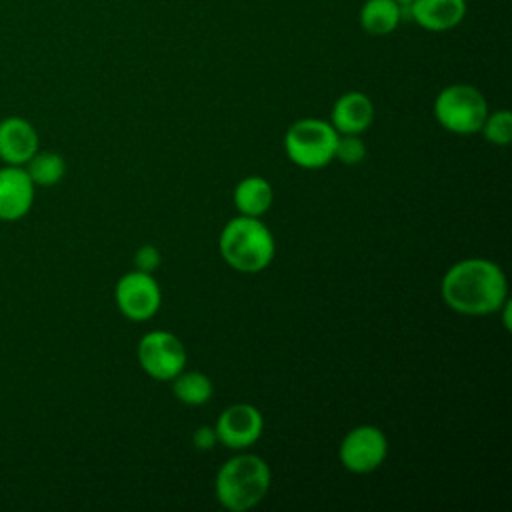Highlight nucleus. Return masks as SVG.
<instances>
[{"label":"nucleus","mask_w":512,"mask_h":512,"mask_svg":"<svg viewBox=\"0 0 512 512\" xmlns=\"http://www.w3.org/2000/svg\"><path fill=\"white\" fill-rule=\"evenodd\" d=\"M336 140L338 132L330 122L320 118H302L288 128L284 136V150L296 166L318 170L334 160Z\"/></svg>","instance_id":"5"},{"label":"nucleus","mask_w":512,"mask_h":512,"mask_svg":"<svg viewBox=\"0 0 512 512\" xmlns=\"http://www.w3.org/2000/svg\"><path fill=\"white\" fill-rule=\"evenodd\" d=\"M174 396L186 406H202L212 398V380L198 370H182L172 380Z\"/></svg>","instance_id":"16"},{"label":"nucleus","mask_w":512,"mask_h":512,"mask_svg":"<svg viewBox=\"0 0 512 512\" xmlns=\"http://www.w3.org/2000/svg\"><path fill=\"white\" fill-rule=\"evenodd\" d=\"M218 444L232 450H242L260 440L264 430L262 412L248 402H238L220 412L214 424Z\"/></svg>","instance_id":"9"},{"label":"nucleus","mask_w":512,"mask_h":512,"mask_svg":"<svg viewBox=\"0 0 512 512\" xmlns=\"http://www.w3.org/2000/svg\"><path fill=\"white\" fill-rule=\"evenodd\" d=\"M396 2H400V4H402V6H406V4H408V2H410V0H396Z\"/></svg>","instance_id":"22"},{"label":"nucleus","mask_w":512,"mask_h":512,"mask_svg":"<svg viewBox=\"0 0 512 512\" xmlns=\"http://www.w3.org/2000/svg\"><path fill=\"white\" fill-rule=\"evenodd\" d=\"M410 18L428 32H448L462 24L468 12L466 0H410Z\"/></svg>","instance_id":"12"},{"label":"nucleus","mask_w":512,"mask_h":512,"mask_svg":"<svg viewBox=\"0 0 512 512\" xmlns=\"http://www.w3.org/2000/svg\"><path fill=\"white\" fill-rule=\"evenodd\" d=\"M338 456L348 472L368 474L384 464L388 456V438L378 426H356L342 438Z\"/></svg>","instance_id":"8"},{"label":"nucleus","mask_w":512,"mask_h":512,"mask_svg":"<svg viewBox=\"0 0 512 512\" xmlns=\"http://www.w3.org/2000/svg\"><path fill=\"white\" fill-rule=\"evenodd\" d=\"M402 10L396 0H366L358 12L360 28L370 36H388L400 26Z\"/></svg>","instance_id":"15"},{"label":"nucleus","mask_w":512,"mask_h":512,"mask_svg":"<svg viewBox=\"0 0 512 512\" xmlns=\"http://www.w3.org/2000/svg\"><path fill=\"white\" fill-rule=\"evenodd\" d=\"M140 368L154 380L170 382L186 368V348L182 340L168 330L146 332L136 348Z\"/></svg>","instance_id":"6"},{"label":"nucleus","mask_w":512,"mask_h":512,"mask_svg":"<svg viewBox=\"0 0 512 512\" xmlns=\"http://www.w3.org/2000/svg\"><path fill=\"white\" fill-rule=\"evenodd\" d=\"M30 180L34 186H54L66 176V160L52 150H38L26 164H24Z\"/></svg>","instance_id":"17"},{"label":"nucleus","mask_w":512,"mask_h":512,"mask_svg":"<svg viewBox=\"0 0 512 512\" xmlns=\"http://www.w3.org/2000/svg\"><path fill=\"white\" fill-rule=\"evenodd\" d=\"M218 250L224 262L244 274L262 272L276 254V242L270 228L254 216H242L228 220L224 224Z\"/></svg>","instance_id":"2"},{"label":"nucleus","mask_w":512,"mask_h":512,"mask_svg":"<svg viewBox=\"0 0 512 512\" xmlns=\"http://www.w3.org/2000/svg\"><path fill=\"white\" fill-rule=\"evenodd\" d=\"M440 294L448 308L466 316L500 312L508 300L504 270L488 258H464L452 264L440 282Z\"/></svg>","instance_id":"1"},{"label":"nucleus","mask_w":512,"mask_h":512,"mask_svg":"<svg viewBox=\"0 0 512 512\" xmlns=\"http://www.w3.org/2000/svg\"><path fill=\"white\" fill-rule=\"evenodd\" d=\"M364 156H366V146L360 134H338L336 150H334L336 160H340L346 166H354V164H360Z\"/></svg>","instance_id":"19"},{"label":"nucleus","mask_w":512,"mask_h":512,"mask_svg":"<svg viewBox=\"0 0 512 512\" xmlns=\"http://www.w3.org/2000/svg\"><path fill=\"white\" fill-rule=\"evenodd\" d=\"M488 112L484 94L472 84H450L442 88L434 100V116L438 124L460 136L480 132Z\"/></svg>","instance_id":"4"},{"label":"nucleus","mask_w":512,"mask_h":512,"mask_svg":"<svg viewBox=\"0 0 512 512\" xmlns=\"http://www.w3.org/2000/svg\"><path fill=\"white\" fill-rule=\"evenodd\" d=\"M160 250L152 244H144L134 254V266L142 272H154L160 266Z\"/></svg>","instance_id":"20"},{"label":"nucleus","mask_w":512,"mask_h":512,"mask_svg":"<svg viewBox=\"0 0 512 512\" xmlns=\"http://www.w3.org/2000/svg\"><path fill=\"white\" fill-rule=\"evenodd\" d=\"M480 132L494 146H508L512 140V114L508 110L488 112Z\"/></svg>","instance_id":"18"},{"label":"nucleus","mask_w":512,"mask_h":512,"mask_svg":"<svg viewBox=\"0 0 512 512\" xmlns=\"http://www.w3.org/2000/svg\"><path fill=\"white\" fill-rule=\"evenodd\" d=\"M114 300L122 316L132 322H144L160 310L162 290L152 272L134 268L118 278L114 286Z\"/></svg>","instance_id":"7"},{"label":"nucleus","mask_w":512,"mask_h":512,"mask_svg":"<svg viewBox=\"0 0 512 512\" xmlns=\"http://www.w3.org/2000/svg\"><path fill=\"white\" fill-rule=\"evenodd\" d=\"M192 444L198 450H212L218 444V436H216L214 426H208V424L198 426L196 432L192 434Z\"/></svg>","instance_id":"21"},{"label":"nucleus","mask_w":512,"mask_h":512,"mask_svg":"<svg viewBox=\"0 0 512 512\" xmlns=\"http://www.w3.org/2000/svg\"><path fill=\"white\" fill-rule=\"evenodd\" d=\"M232 200H234L238 214L260 218L270 210V206L274 202V190L266 178L246 176L244 180H240L236 184Z\"/></svg>","instance_id":"14"},{"label":"nucleus","mask_w":512,"mask_h":512,"mask_svg":"<svg viewBox=\"0 0 512 512\" xmlns=\"http://www.w3.org/2000/svg\"><path fill=\"white\" fill-rule=\"evenodd\" d=\"M36 186L24 166L2 164L0 168V220H22L34 206Z\"/></svg>","instance_id":"10"},{"label":"nucleus","mask_w":512,"mask_h":512,"mask_svg":"<svg viewBox=\"0 0 512 512\" xmlns=\"http://www.w3.org/2000/svg\"><path fill=\"white\" fill-rule=\"evenodd\" d=\"M374 122V104L368 94L350 90L344 92L332 106L330 124L338 134H362Z\"/></svg>","instance_id":"13"},{"label":"nucleus","mask_w":512,"mask_h":512,"mask_svg":"<svg viewBox=\"0 0 512 512\" xmlns=\"http://www.w3.org/2000/svg\"><path fill=\"white\" fill-rule=\"evenodd\" d=\"M40 150V136L34 124L22 116L0 120V162L24 166Z\"/></svg>","instance_id":"11"},{"label":"nucleus","mask_w":512,"mask_h":512,"mask_svg":"<svg viewBox=\"0 0 512 512\" xmlns=\"http://www.w3.org/2000/svg\"><path fill=\"white\" fill-rule=\"evenodd\" d=\"M272 474L264 458L238 454L226 460L214 480L218 502L230 512H246L258 506L270 490Z\"/></svg>","instance_id":"3"}]
</instances>
